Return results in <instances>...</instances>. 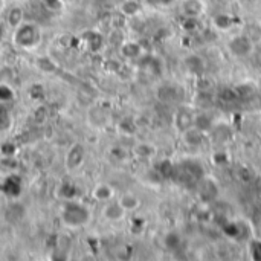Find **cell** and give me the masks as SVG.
Returning <instances> with one entry per match:
<instances>
[{"label": "cell", "instance_id": "26", "mask_svg": "<svg viewBox=\"0 0 261 261\" xmlns=\"http://www.w3.org/2000/svg\"><path fill=\"white\" fill-rule=\"evenodd\" d=\"M3 35H5V28H3V26L0 24V40L3 38Z\"/></svg>", "mask_w": 261, "mask_h": 261}, {"label": "cell", "instance_id": "29", "mask_svg": "<svg viewBox=\"0 0 261 261\" xmlns=\"http://www.w3.org/2000/svg\"><path fill=\"white\" fill-rule=\"evenodd\" d=\"M260 136H261V128H260Z\"/></svg>", "mask_w": 261, "mask_h": 261}, {"label": "cell", "instance_id": "18", "mask_svg": "<svg viewBox=\"0 0 261 261\" xmlns=\"http://www.w3.org/2000/svg\"><path fill=\"white\" fill-rule=\"evenodd\" d=\"M213 24L214 28H217L219 31H228L231 29V26L234 24L232 23V17L229 14H225V12H219L213 17Z\"/></svg>", "mask_w": 261, "mask_h": 261}, {"label": "cell", "instance_id": "5", "mask_svg": "<svg viewBox=\"0 0 261 261\" xmlns=\"http://www.w3.org/2000/svg\"><path fill=\"white\" fill-rule=\"evenodd\" d=\"M197 193L203 202H213L219 196V185L211 177H202L197 182Z\"/></svg>", "mask_w": 261, "mask_h": 261}, {"label": "cell", "instance_id": "19", "mask_svg": "<svg viewBox=\"0 0 261 261\" xmlns=\"http://www.w3.org/2000/svg\"><path fill=\"white\" fill-rule=\"evenodd\" d=\"M119 11L125 17H136L141 12V3L136 0H124L119 6Z\"/></svg>", "mask_w": 261, "mask_h": 261}, {"label": "cell", "instance_id": "14", "mask_svg": "<svg viewBox=\"0 0 261 261\" xmlns=\"http://www.w3.org/2000/svg\"><path fill=\"white\" fill-rule=\"evenodd\" d=\"M118 202L121 203V206H122L127 213L136 211V210L141 206V199H139L136 194H133V193H124V194L118 199Z\"/></svg>", "mask_w": 261, "mask_h": 261}, {"label": "cell", "instance_id": "8", "mask_svg": "<svg viewBox=\"0 0 261 261\" xmlns=\"http://www.w3.org/2000/svg\"><path fill=\"white\" fill-rule=\"evenodd\" d=\"M184 66L185 69L191 73V75H196V76H200L205 70H206V63L205 60L197 55V54H190L185 57L184 60Z\"/></svg>", "mask_w": 261, "mask_h": 261}, {"label": "cell", "instance_id": "11", "mask_svg": "<svg viewBox=\"0 0 261 261\" xmlns=\"http://www.w3.org/2000/svg\"><path fill=\"white\" fill-rule=\"evenodd\" d=\"M119 50H121V55L127 60H138L142 55V47L136 41H124Z\"/></svg>", "mask_w": 261, "mask_h": 261}, {"label": "cell", "instance_id": "6", "mask_svg": "<svg viewBox=\"0 0 261 261\" xmlns=\"http://www.w3.org/2000/svg\"><path fill=\"white\" fill-rule=\"evenodd\" d=\"M158 99L164 104H177L182 99V92L174 84H164L158 89Z\"/></svg>", "mask_w": 261, "mask_h": 261}, {"label": "cell", "instance_id": "3", "mask_svg": "<svg viewBox=\"0 0 261 261\" xmlns=\"http://www.w3.org/2000/svg\"><path fill=\"white\" fill-rule=\"evenodd\" d=\"M228 50L237 58H246L254 50V40L248 34H240L228 41Z\"/></svg>", "mask_w": 261, "mask_h": 261}, {"label": "cell", "instance_id": "17", "mask_svg": "<svg viewBox=\"0 0 261 261\" xmlns=\"http://www.w3.org/2000/svg\"><path fill=\"white\" fill-rule=\"evenodd\" d=\"M24 12H23V9L20 8V6H12L9 11H8V14H6V23L12 28V29H15L18 24H21L24 20Z\"/></svg>", "mask_w": 261, "mask_h": 261}, {"label": "cell", "instance_id": "23", "mask_svg": "<svg viewBox=\"0 0 261 261\" xmlns=\"http://www.w3.org/2000/svg\"><path fill=\"white\" fill-rule=\"evenodd\" d=\"M40 2H41V5H43L47 11H50V12H60V11L64 8L63 0H40Z\"/></svg>", "mask_w": 261, "mask_h": 261}, {"label": "cell", "instance_id": "2", "mask_svg": "<svg viewBox=\"0 0 261 261\" xmlns=\"http://www.w3.org/2000/svg\"><path fill=\"white\" fill-rule=\"evenodd\" d=\"M61 220L67 228L78 229L90 222V211L80 203H67L61 210Z\"/></svg>", "mask_w": 261, "mask_h": 261}, {"label": "cell", "instance_id": "16", "mask_svg": "<svg viewBox=\"0 0 261 261\" xmlns=\"http://www.w3.org/2000/svg\"><path fill=\"white\" fill-rule=\"evenodd\" d=\"M176 168H177V167L174 165L173 161L164 159V161H161V162L158 164L156 173H158L161 177H164V179H173V177L176 176Z\"/></svg>", "mask_w": 261, "mask_h": 261}, {"label": "cell", "instance_id": "28", "mask_svg": "<svg viewBox=\"0 0 261 261\" xmlns=\"http://www.w3.org/2000/svg\"><path fill=\"white\" fill-rule=\"evenodd\" d=\"M5 3H6V0H0V11L5 8Z\"/></svg>", "mask_w": 261, "mask_h": 261}, {"label": "cell", "instance_id": "9", "mask_svg": "<svg viewBox=\"0 0 261 261\" xmlns=\"http://www.w3.org/2000/svg\"><path fill=\"white\" fill-rule=\"evenodd\" d=\"M102 216L109 222H121L125 216L127 211L121 206L119 202H106V206L102 208Z\"/></svg>", "mask_w": 261, "mask_h": 261}, {"label": "cell", "instance_id": "22", "mask_svg": "<svg viewBox=\"0 0 261 261\" xmlns=\"http://www.w3.org/2000/svg\"><path fill=\"white\" fill-rule=\"evenodd\" d=\"M84 40H87L89 41V49H92V50H98L101 46H102V38H101V35L99 34H96V32H87L86 35H84Z\"/></svg>", "mask_w": 261, "mask_h": 261}, {"label": "cell", "instance_id": "4", "mask_svg": "<svg viewBox=\"0 0 261 261\" xmlns=\"http://www.w3.org/2000/svg\"><path fill=\"white\" fill-rule=\"evenodd\" d=\"M84 159H86V148L81 144H73L66 154L64 165L69 171H75L84 164Z\"/></svg>", "mask_w": 261, "mask_h": 261}, {"label": "cell", "instance_id": "25", "mask_svg": "<svg viewBox=\"0 0 261 261\" xmlns=\"http://www.w3.org/2000/svg\"><path fill=\"white\" fill-rule=\"evenodd\" d=\"M12 98V90H9L5 86H0V101H8Z\"/></svg>", "mask_w": 261, "mask_h": 261}, {"label": "cell", "instance_id": "10", "mask_svg": "<svg viewBox=\"0 0 261 261\" xmlns=\"http://www.w3.org/2000/svg\"><path fill=\"white\" fill-rule=\"evenodd\" d=\"M193 122H194V116L187 109H179L177 110L176 118H174V125H176V128L180 133L187 132L188 128H191L193 127Z\"/></svg>", "mask_w": 261, "mask_h": 261}, {"label": "cell", "instance_id": "7", "mask_svg": "<svg viewBox=\"0 0 261 261\" xmlns=\"http://www.w3.org/2000/svg\"><path fill=\"white\" fill-rule=\"evenodd\" d=\"M182 14L190 18H199L206 11V3L203 0H184L180 5Z\"/></svg>", "mask_w": 261, "mask_h": 261}, {"label": "cell", "instance_id": "27", "mask_svg": "<svg viewBox=\"0 0 261 261\" xmlns=\"http://www.w3.org/2000/svg\"><path fill=\"white\" fill-rule=\"evenodd\" d=\"M159 2H161V3H164V5H170L173 0H159Z\"/></svg>", "mask_w": 261, "mask_h": 261}, {"label": "cell", "instance_id": "21", "mask_svg": "<svg viewBox=\"0 0 261 261\" xmlns=\"http://www.w3.org/2000/svg\"><path fill=\"white\" fill-rule=\"evenodd\" d=\"M135 154L138 158H141V159H151V158L156 156V148L151 144L142 142V144H138L135 147Z\"/></svg>", "mask_w": 261, "mask_h": 261}, {"label": "cell", "instance_id": "15", "mask_svg": "<svg viewBox=\"0 0 261 261\" xmlns=\"http://www.w3.org/2000/svg\"><path fill=\"white\" fill-rule=\"evenodd\" d=\"M182 135H184V141H185V144L188 147H200L202 142H203V135L205 133H202L196 127H191L187 132H184Z\"/></svg>", "mask_w": 261, "mask_h": 261}, {"label": "cell", "instance_id": "1", "mask_svg": "<svg viewBox=\"0 0 261 261\" xmlns=\"http://www.w3.org/2000/svg\"><path fill=\"white\" fill-rule=\"evenodd\" d=\"M12 43L24 50L37 49L41 43V31L38 24L31 21H23L14 29L12 34Z\"/></svg>", "mask_w": 261, "mask_h": 261}, {"label": "cell", "instance_id": "12", "mask_svg": "<svg viewBox=\"0 0 261 261\" xmlns=\"http://www.w3.org/2000/svg\"><path fill=\"white\" fill-rule=\"evenodd\" d=\"M92 196L95 200L98 202H110L113 197H115V190L109 185V184H99L93 188L92 191Z\"/></svg>", "mask_w": 261, "mask_h": 261}, {"label": "cell", "instance_id": "13", "mask_svg": "<svg viewBox=\"0 0 261 261\" xmlns=\"http://www.w3.org/2000/svg\"><path fill=\"white\" fill-rule=\"evenodd\" d=\"M162 245L167 251L174 252L180 248L182 245V237L177 231H167L165 236L162 237Z\"/></svg>", "mask_w": 261, "mask_h": 261}, {"label": "cell", "instance_id": "20", "mask_svg": "<svg viewBox=\"0 0 261 261\" xmlns=\"http://www.w3.org/2000/svg\"><path fill=\"white\" fill-rule=\"evenodd\" d=\"M193 127H196L202 133H208L210 130H213V119L206 113H200V115L194 116Z\"/></svg>", "mask_w": 261, "mask_h": 261}, {"label": "cell", "instance_id": "24", "mask_svg": "<svg viewBox=\"0 0 261 261\" xmlns=\"http://www.w3.org/2000/svg\"><path fill=\"white\" fill-rule=\"evenodd\" d=\"M249 254L254 260H261V243L260 242H252L249 245Z\"/></svg>", "mask_w": 261, "mask_h": 261}]
</instances>
